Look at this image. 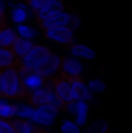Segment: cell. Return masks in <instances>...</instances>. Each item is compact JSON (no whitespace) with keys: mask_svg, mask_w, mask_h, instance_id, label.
<instances>
[{"mask_svg":"<svg viewBox=\"0 0 132 133\" xmlns=\"http://www.w3.org/2000/svg\"><path fill=\"white\" fill-rule=\"evenodd\" d=\"M70 113L76 115V124L78 125H84L86 124V118H87V104L84 101H73L68 105L64 107Z\"/></svg>","mask_w":132,"mask_h":133,"instance_id":"10","label":"cell"},{"mask_svg":"<svg viewBox=\"0 0 132 133\" xmlns=\"http://www.w3.org/2000/svg\"><path fill=\"white\" fill-rule=\"evenodd\" d=\"M61 64H62V62H61V57L56 56V54H51V56L44 62V65H40L37 70H36V73L40 74V76L45 77V79L55 77L56 73H58L59 68H61Z\"/></svg>","mask_w":132,"mask_h":133,"instance_id":"7","label":"cell"},{"mask_svg":"<svg viewBox=\"0 0 132 133\" xmlns=\"http://www.w3.org/2000/svg\"><path fill=\"white\" fill-rule=\"evenodd\" d=\"M62 9H64L62 2H61V0H53L50 5H47V6H44L42 9H39V11L36 12V17H37L39 22H44V20H48V19L55 17L56 14L62 12Z\"/></svg>","mask_w":132,"mask_h":133,"instance_id":"9","label":"cell"},{"mask_svg":"<svg viewBox=\"0 0 132 133\" xmlns=\"http://www.w3.org/2000/svg\"><path fill=\"white\" fill-rule=\"evenodd\" d=\"M39 133H48V132H47V130H44V129H40V132H39Z\"/></svg>","mask_w":132,"mask_h":133,"instance_id":"30","label":"cell"},{"mask_svg":"<svg viewBox=\"0 0 132 133\" xmlns=\"http://www.w3.org/2000/svg\"><path fill=\"white\" fill-rule=\"evenodd\" d=\"M27 101L30 102V105L33 107H42V105H55L56 108L62 107V104L59 102V99L56 98L55 95V90H53V85H51V81H47L45 85L42 88H39L37 91H33L27 96Z\"/></svg>","mask_w":132,"mask_h":133,"instance_id":"2","label":"cell"},{"mask_svg":"<svg viewBox=\"0 0 132 133\" xmlns=\"http://www.w3.org/2000/svg\"><path fill=\"white\" fill-rule=\"evenodd\" d=\"M16 39H17V34H16V31L13 28L6 26V28L0 30V46L9 48V46H13V43L16 42Z\"/></svg>","mask_w":132,"mask_h":133,"instance_id":"17","label":"cell"},{"mask_svg":"<svg viewBox=\"0 0 132 133\" xmlns=\"http://www.w3.org/2000/svg\"><path fill=\"white\" fill-rule=\"evenodd\" d=\"M16 62H17V57H16V54L13 53V50H11V48H3V46H0V71L14 66Z\"/></svg>","mask_w":132,"mask_h":133,"instance_id":"14","label":"cell"},{"mask_svg":"<svg viewBox=\"0 0 132 133\" xmlns=\"http://www.w3.org/2000/svg\"><path fill=\"white\" fill-rule=\"evenodd\" d=\"M58 110L59 108H56L55 105H42L37 110H34V115L31 119H33V122L40 124V125H51L53 119L58 115Z\"/></svg>","mask_w":132,"mask_h":133,"instance_id":"5","label":"cell"},{"mask_svg":"<svg viewBox=\"0 0 132 133\" xmlns=\"http://www.w3.org/2000/svg\"><path fill=\"white\" fill-rule=\"evenodd\" d=\"M70 53L75 56V57H82V59H95V51L86 45H81V43H75L70 46Z\"/></svg>","mask_w":132,"mask_h":133,"instance_id":"15","label":"cell"},{"mask_svg":"<svg viewBox=\"0 0 132 133\" xmlns=\"http://www.w3.org/2000/svg\"><path fill=\"white\" fill-rule=\"evenodd\" d=\"M20 118H25V119H31L34 115V110L30 105H17V113Z\"/></svg>","mask_w":132,"mask_h":133,"instance_id":"20","label":"cell"},{"mask_svg":"<svg viewBox=\"0 0 132 133\" xmlns=\"http://www.w3.org/2000/svg\"><path fill=\"white\" fill-rule=\"evenodd\" d=\"M70 82H71V90H73V98H75V101L92 99V93H90V90L87 88V85L84 84V81L81 77H70Z\"/></svg>","mask_w":132,"mask_h":133,"instance_id":"8","label":"cell"},{"mask_svg":"<svg viewBox=\"0 0 132 133\" xmlns=\"http://www.w3.org/2000/svg\"><path fill=\"white\" fill-rule=\"evenodd\" d=\"M62 73L70 76V77H81V73H82V65L79 61L73 59V57H65L62 61Z\"/></svg>","mask_w":132,"mask_h":133,"instance_id":"13","label":"cell"},{"mask_svg":"<svg viewBox=\"0 0 132 133\" xmlns=\"http://www.w3.org/2000/svg\"><path fill=\"white\" fill-rule=\"evenodd\" d=\"M0 133H16V130H14L11 122L0 119Z\"/></svg>","mask_w":132,"mask_h":133,"instance_id":"26","label":"cell"},{"mask_svg":"<svg viewBox=\"0 0 132 133\" xmlns=\"http://www.w3.org/2000/svg\"><path fill=\"white\" fill-rule=\"evenodd\" d=\"M27 2H28V0H27Z\"/></svg>","mask_w":132,"mask_h":133,"instance_id":"31","label":"cell"},{"mask_svg":"<svg viewBox=\"0 0 132 133\" xmlns=\"http://www.w3.org/2000/svg\"><path fill=\"white\" fill-rule=\"evenodd\" d=\"M89 90L90 91H95V93H99V91H104L106 90V85L103 81H98V79H93L89 82Z\"/></svg>","mask_w":132,"mask_h":133,"instance_id":"25","label":"cell"},{"mask_svg":"<svg viewBox=\"0 0 132 133\" xmlns=\"http://www.w3.org/2000/svg\"><path fill=\"white\" fill-rule=\"evenodd\" d=\"M51 85H53V90H55V95L56 98L59 99V102L62 104V108L68 105L70 102H73V90H71V82H70V77L67 74H59V76H55L51 79Z\"/></svg>","mask_w":132,"mask_h":133,"instance_id":"3","label":"cell"},{"mask_svg":"<svg viewBox=\"0 0 132 133\" xmlns=\"http://www.w3.org/2000/svg\"><path fill=\"white\" fill-rule=\"evenodd\" d=\"M11 124H13L16 133H39L40 132V127H37L36 124L30 122V121H20V119H17V121H13Z\"/></svg>","mask_w":132,"mask_h":133,"instance_id":"16","label":"cell"},{"mask_svg":"<svg viewBox=\"0 0 132 133\" xmlns=\"http://www.w3.org/2000/svg\"><path fill=\"white\" fill-rule=\"evenodd\" d=\"M17 33L20 34L23 39H28V40L36 36V31H34L33 28L27 26V25H19V26H17Z\"/></svg>","mask_w":132,"mask_h":133,"instance_id":"22","label":"cell"},{"mask_svg":"<svg viewBox=\"0 0 132 133\" xmlns=\"http://www.w3.org/2000/svg\"><path fill=\"white\" fill-rule=\"evenodd\" d=\"M45 37L50 39V40H55L58 43L68 45V43L73 42V30H70L68 26L50 28V30H45Z\"/></svg>","mask_w":132,"mask_h":133,"instance_id":"6","label":"cell"},{"mask_svg":"<svg viewBox=\"0 0 132 133\" xmlns=\"http://www.w3.org/2000/svg\"><path fill=\"white\" fill-rule=\"evenodd\" d=\"M70 19H71V14H68V12H64V11H62V12L56 14L55 17L40 22V28H44V30H50V28H58V26H68V25H70Z\"/></svg>","mask_w":132,"mask_h":133,"instance_id":"11","label":"cell"},{"mask_svg":"<svg viewBox=\"0 0 132 133\" xmlns=\"http://www.w3.org/2000/svg\"><path fill=\"white\" fill-rule=\"evenodd\" d=\"M0 81H2V96L3 98H16V99H27L28 93L22 87L20 76L16 66L6 68L0 71Z\"/></svg>","mask_w":132,"mask_h":133,"instance_id":"1","label":"cell"},{"mask_svg":"<svg viewBox=\"0 0 132 133\" xmlns=\"http://www.w3.org/2000/svg\"><path fill=\"white\" fill-rule=\"evenodd\" d=\"M0 98H3L2 96V81H0Z\"/></svg>","mask_w":132,"mask_h":133,"instance_id":"29","label":"cell"},{"mask_svg":"<svg viewBox=\"0 0 132 133\" xmlns=\"http://www.w3.org/2000/svg\"><path fill=\"white\" fill-rule=\"evenodd\" d=\"M33 48H34V43L31 40L23 39V37H17L16 42L13 43V48H11V50H13V53L16 54L17 59H22V57H25Z\"/></svg>","mask_w":132,"mask_h":133,"instance_id":"12","label":"cell"},{"mask_svg":"<svg viewBox=\"0 0 132 133\" xmlns=\"http://www.w3.org/2000/svg\"><path fill=\"white\" fill-rule=\"evenodd\" d=\"M11 19L14 23H22L27 20V11H25V6L23 5H17L13 11H11Z\"/></svg>","mask_w":132,"mask_h":133,"instance_id":"18","label":"cell"},{"mask_svg":"<svg viewBox=\"0 0 132 133\" xmlns=\"http://www.w3.org/2000/svg\"><path fill=\"white\" fill-rule=\"evenodd\" d=\"M0 22H6V19H5V5H3L2 0H0Z\"/></svg>","mask_w":132,"mask_h":133,"instance_id":"27","label":"cell"},{"mask_svg":"<svg viewBox=\"0 0 132 133\" xmlns=\"http://www.w3.org/2000/svg\"><path fill=\"white\" fill-rule=\"evenodd\" d=\"M87 133H107V124L104 121H97L89 127Z\"/></svg>","mask_w":132,"mask_h":133,"instance_id":"21","label":"cell"},{"mask_svg":"<svg viewBox=\"0 0 132 133\" xmlns=\"http://www.w3.org/2000/svg\"><path fill=\"white\" fill-rule=\"evenodd\" d=\"M16 113H17V105H11V104L0 101V116L2 118H13Z\"/></svg>","mask_w":132,"mask_h":133,"instance_id":"19","label":"cell"},{"mask_svg":"<svg viewBox=\"0 0 132 133\" xmlns=\"http://www.w3.org/2000/svg\"><path fill=\"white\" fill-rule=\"evenodd\" d=\"M53 0H28V5H30V8L33 9V11H39V9H42L44 6H47V5H50Z\"/></svg>","mask_w":132,"mask_h":133,"instance_id":"24","label":"cell"},{"mask_svg":"<svg viewBox=\"0 0 132 133\" xmlns=\"http://www.w3.org/2000/svg\"><path fill=\"white\" fill-rule=\"evenodd\" d=\"M62 133H79V125L71 122V121H64L62 127H61Z\"/></svg>","mask_w":132,"mask_h":133,"instance_id":"23","label":"cell"},{"mask_svg":"<svg viewBox=\"0 0 132 133\" xmlns=\"http://www.w3.org/2000/svg\"><path fill=\"white\" fill-rule=\"evenodd\" d=\"M50 56H51V53H50L48 48H45V46H42V45H34L33 50H31L25 57H22V59H19V61H20L22 66H25L27 70L36 71L40 65H44V62H45Z\"/></svg>","mask_w":132,"mask_h":133,"instance_id":"4","label":"cell"},{"mask_svg":"<svg viewBox=\"0 0 132 133\" xmlns=\"http://www.w3.org/2000/svg\"><path fill=\"white\" fill-rule=\"evenodd\" d=\"M3 28H6V22H0V30H3Z\"/></svg>","mask_w":132,"mask_h":133,"instance_id":"28","label":"cell"}]
</instances>
